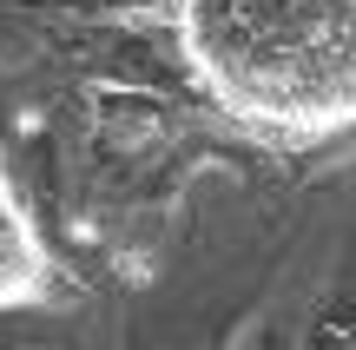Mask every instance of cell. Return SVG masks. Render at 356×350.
Returning a JSON list of instances; mask_svg holds the SVG:
<instances>
[{
	"label": "cell",
	"instance_id": "1",
	"mask_svg": "<svg viewBox=\"0 0 356 350\" xmlns=\"http://www.w3.org/2000/svg\"><path fill=\"white\" fill-rule=\"evenodd\" d=\"M178 47L191 86L277 152L356 132V0H185Z\"/></svg>",
	"mask_w": 356,
	"mask_h": 350
},
{
	"label": "cell",
	"instance_id": "2",
	"mask_svg": "<svg viewBox=\"0 0 356 350\" xmlns=\"http://www.w3.org/2000/svg\"><path fill=\"white\" fill-rule=\"evenodd\" d=\"M47 291H53V251L0 152V311H33L47 304Z\"/></svg>",
	"mask_w": 356,
	"mask_h": 350
}]
</instances>
